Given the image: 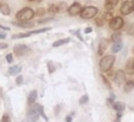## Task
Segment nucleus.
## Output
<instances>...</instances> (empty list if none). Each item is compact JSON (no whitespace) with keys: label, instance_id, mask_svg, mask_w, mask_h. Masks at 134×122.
I'll list each match as a JSON object with an SVG mask.
<instances>
[{"label":"nucleus","instance_id":"f257e3e1","mask_svg":"<svg viewBox=\"0 0 134 122\" xmlns=\"http://www.w3.org/2000/svg\"><path fill=\"white\" fill-rule=\"evenodd\" d=\"M114 62H115V56L112 54L103 56L99 60V70L102 72H108L112 68Z\"/></svg>","mask_w":134,"mask_h":122},{"label":"nucleus","instance_id":"f03ea898","mask_svg":"<svg viewBox=\"0 0 134 122\" xmlns=\"http://www.w3.org/2000/svg\"><path fill=\"white\" fill-rule=\"evenodd\" d=\"M35 16V11L34 9H31L30 7H24L22 9H20L17 15H16V18L18 21H30Z\"/></svg>","mask_w":134,"mask_h":122},{"label":"nucleus","instance_id":"7ed1b4c3","mask_svg":"<svg viewBox=\"0 0 134 122\" xmlns=\"http://www.w3.org/2000/svg\"><path fill=\"white\" fill-rule=\"evenodd\" d=\"M97 14V8L95 6H86L82 8L80 15L83 19H92L96 16Z\"/></svg>","mask_w":134,"mask_h":122},{"label":"nucleus","instance_id":"20e7f679","mask_svg":"<svg viewBox=\"0 0 134 122\" xmlns=\"http://www.w3.org/2000/svg\"><path fill=\"white\" fill-rule=\"evenodd\" d=\"M124 26V20L121 17H114L110 20V28L113 30H119Z\"/></svg>","mask_w":134,"mask_h":122},{"label":"nucleus","instance_id":"39448f33","mask_svg":"<svg viewBox=\"0 0 134 122\" xmlns=\"http://www.w3.org/2000/svg\"><path fill=\"white\" fill-rule=\"evenodd\" d=\"M29 47L26 46L25 44H17L15 47H14V53L18 56H22L24 54H26L28 51H29Z\"/></svg>","mask_w":134,"mask_h":122},{"label":"nucleus","instance_id":"423d86ee","mask_svg":"<svg viewBox=\"0 0 134 122\" xmlns=\"http://www.w3.org/2000/svg\"><path fill=\"white\" fill-rule=\"evenodd\" d=\"M134 10V5H133V2L132 1H125L121 6H120V11L124 14V15H129L131 14L132 11Z\"/></svg>","mask_w":134,"mask_h":122},{"label":"nucleus","instance_id":"0eeeda50","mask_svg":"<svg viewBox=\"0 0 134 122\" xmlns=\"http://www.w3.org/2000/svg\"><path fill=\"white\" fill-rule=\"evenodd\" d=\"M39 113L37 112V109L34 107V108H30L28 112H27V115H26V122H37L38 119H39Z\"/></svg>","mask_w":134,"mask_h":122},{"label":"nucleus","instance_id":"6e6552de","mask_svg":"<svg viewBox=\"0 0 134 122\" xmlns=\"http://www.w3.org/2000/svg\"><path fill=\"white\" fill-rule=\"evenodd\" d=\"M113 79H114V82H115L116 84H118V86L122 84V83L125 82V80H126L125 71H124V70H117V72L115 73Z\"/></svg>","mask_w":134,"mask_h":122},{"label":"nucleus","instance_id":"1a4fd4ad","mask_svg":"<svg viewBox=\"0 0 134 122\" xmlns=\"http://www.w3.org/2000/svg\"><path fill=\"white\" fill-rule=\"evenodd\" d=\"M67 10H68V13H69L70 16H76V15H79V14L81 13V10H82V6H81L80 3L74 2V3H72V4L68 7Z\"/></svg>","mask_w":134,"mask_h":122},{"label":"nucleus","instance_id":"9d476101","mask_svg":"<svg viewBox=\"0 0 134 122\" xmlns=\"http://www.w3.org/2000/svg\"><path fill=\"white\" fill-rule=\"evenodd\" d=\"M108 45H109V40L107 39H102L99 41V44H98V50H97V53L98 55H103L106 51V49L108 48Z\"/></svg>","mask_w":134,"mask_h":122},{"label":"nucleus","instance_id":"9b49d317","mask_svg":"<svg viewBox=\"0 0 134 122\" xmlns=\"http://www.w3.org/2000/svg\"><path fill=\"white\" fill-rule=\"evenodd\" d=\"M37 97H38V92H37L36 90H32V91L28 94V97H27V103H28L29 105L34 104V103L36 102V100H37Z\"/></svg>","mask_w":134,"mask_h":122},{"label":"nucleus","instance_id":"f8f14e48","mask_svg":"<svg viewBox=\"0 0 134 122\" xmlns=\"http://www.w3.org/2000/svg\"><path fill=\"white\" fill-rule=\"evenodd\" d=\"M133 63L134 60L132 58H130L127 64H126V67H125V72L128 73V74H133L134 73V67H133Z\"/></svg>","mask_w":134,"mask_h":122},{"label":"nucleus","instance_id":"ddd939ff","mask_svg":"<svg viewBox=\"0 0 134 122\" xmlns=\"http://www.w3.org/2000/svg\"><path fill=\"white\" fill-rule=\"evenodd\" d=\"M14 25H17L19 27H23V28H30L34 26V23L30 21H18V22H14Z\"/></svg>","mask_w":134,"mask_h":122},{"label":"nucleus","instance_id":"4468645a","mask_svg":"<svg viewBox=\"0 0 134 122\" xmlns=\"http://www.w3.org/2000/svg\"><path fill=\"white\" fill-rule=\"evenodd\" d=\"M117 3H118V0H106L105 1V7L107 10H111L116 6Z\"/></svg>","mask_w":134,"mask_h":122},{"label":"nucleus","instance_id":"2eb2a0df","mask_svg":"<svg viewBox=\"0 0 134 122\" xmlns=\"http://www.w3.org/2000/svg\"><path fill=\"white\" fill-rule=\"evenodd\" d=\"M134 89V80H128L124 84V91L126 93H130Z\"/></svg>","mask_w":134,"mask_h":122},{"label":"nucleus","instance_id":"dca6fc26","mask_svg":"<svg viewBox=\"0 0 134 122\" xmlns=\"http://www.w3.org/2000/svg\"><path fill=\"white\" fill-rule=\"evenodd\" d=\"M35 108L37 109V112L39 113V115L43 117V119H44L45 121H48V117H47V116L45 115V113H44V107H43V105H41V104H36V105H35Z\"/></svg>","mask_w":134,"mask_h":122},{"label":"nucleus","instance_id":"f3484780","mask_svg":"<svg viewBox=\"0 0 134 122\" xmlns=\"http://www.w3.org/2000/svg\"><path fill=\"white\" fill-rule=\"evenodd\" d=\"M20 72H21V67L19 65H14L8 68V73L10 75H16V74H19Z\"/></svg>","mask_w":134,"mask_h":122},{"label":"nucleus","instance_id":"a211bd4d","mask_svg":"<svg viewBox=\"0 0 134 122\" xmlns=\"http://www.w3.org/2000/svg\"><path fill=\"white\" fill-rule=\"evenodd\" d=\"M0 13L4 16H8L10 14V8L6 3H2L0 4Z\"/></svg>","mask_w":134,"mask_h":122},{"label":"nucleus","instance_id":"6ab92c4d","mask_svg":"<svg viewBox=\"0 0 134 122\" xmlns=\"http://www.w3.org/2000/svg\"><path fill=\"white\" fill-rule=\"evenodd\" d=\"M68 42H70V38L60 39V40L55 41V42L52 44V47H59V46H62V45H65V44H67Z\"/></svg>","mask_w":134,"mask_h":122},{"label":"nucleus","instance_id":"aec40b11","mask_svg":"<svg viewBox=\"0 0 134 122\" xmlns=\"http://www.w3.org/2000/svg\"><path fill=\"white\" fill-rule=\"evenodd\" d=\"M113 108L115 111H117L118 113H121L124 109H125V104L122 102H119V101H116L113 103Z\"/></svg>","mask_w":134,"mask_h":122},{"label":"nucleus","instance_id":"412c9836","mask_svg":"<svg viewBox=\"0 0 134 122\" xmlns=\"http://www.w3.org/2000/svg\"><path fill=\"white\" fill-rule=\"evenodd\" d=\"M50 29H51L50 27H44V28H40V29H35V30L29 31V34H38V33H43V32L48 31V30H50Z\"/></svg>","mask_w":134,"mask_h":122},{"label":"nucleus","instance_id":"4be33fe9","mask_svg":"<svg viewBox=\"0 0 134 122\" xmlns=\"http://www.w3.org/2000/svg\"><path fill=\"white\" fill-rule=\"evenodd\" d=\"M58 8H59V13H65V11H67V9H68L67 3L66 2H60L58 4Z\"/></svg>","mask_w":134,"mask_h":122},{"label":"nucleus","instance_id":"5701e85b","mask_svg":"<svg viewBox=\"0 0 134 122\" xmlns=\"http://www.w3.org/2000/svg\"><path fill=\"white\" fill-rule=\"evenodd\" d=\"M121 48H122L121 42H119V43H114V45L112 46V52H113V53H116V52L120 51Z\"/></svg>","mask_w":134,"mask_h":122},{"label":"nucleus","instance_id":"b1692460","mask_svg":"<svg viewBox=\"0 0 134 122\" xmlns=\"http://www.w3.org/2000/svg\"><path fill=\"white\" fill-rule=\"evenodd\" d=\"M111 39H112V41L114 43H119V42H121V34L119 32H114L112 34V38Z\"/></svg>","mask_w":134,"mask_h":122},{"label":"nucleus","instance_id":"393cba45","mask_svg":"<svg viewBox=\"0 0 134 122\" xmlns=\"http://www.w3.org/2000/svg\"><path fill=\"white\" fill-rule=\"evenodd\" d=\"M29 32H22V33H17V34H14L12 36V39H24V38H27L29 36Z\"/></svg>","mask_w":134,"mask_h":122},{"label":"nucleus","instance_id":"a878e982","mask_svg":"<svg viewBox=\"0 0 134 122\" xmlns=\"http://www.w3.org/2000/svg\"><path fill=\"white\" fill-rule=\"evenodd\" d=\"M48 13H51V14H57V13H59L58 4H51V5L48 7Z\"/></svg>","mask_w":134,"mask_h":122},{"label":"nucleus","instance_id":"bb28decb","mask_svg":"<svg viewBox=\"0 0 134 122\" xmlns=\"http://www.w3.org/2000/svg\"><path fill=\"white\" fill-rule=\"evenodd\" d=\"M88 100H89L88 95H84V96H82V97L80 98L79 103H80V104H85V103H87V102H88Z\"/></svg>","mask_w":134,"mask_h":122},{"label":"nucleus","instance_id":"cd10ccee","mask_svg":"<svg viewBox=\"0 0 134 122\" xmlns=\"http://www.w3.org/2000/svg\"><path fill=\"white\" fill-rule=\"evenodd\" d=\"M0 122H10V117L7 114H4L0 120Z\"/></svg>","mask_w":134,"mask_h":122},{"label":"nucleus","instance_id":"c85d7f7f","mask_svg":"<svg viewBox=\"0 0 134 122\" xmlns=\"http://www.w3.org/2000/svg\"><path fill=\"white\" fill-rule=\"evenodd\" d=\"M5 58H6V62H7L8 64H12L13 60H14V58H13V54H12V53H7L6 56H5Z\"/></svg>","mask_w":134,"mask_h":122},{"label":"nucleus","instance_id":"c756f323","mask_svg":"<svg viewBox=\"0 0 134 122\" xmlns=\"http://www.w3.org/2000/svg\"><path fill=\"white\" fill-rule=\"evenodd\" d=\"M16 83H17V84H22V83H23V76H22V75L17 76V78H16Z\"/></svg>","mask_w":134,"mask_h":122},{"label":"nucleus","instance_id":"7c9ffc66","mask_svg":"<svg viewBox=\"0 0 134 122\" xmlns=\"http://www.w3.org/2000/svg\"><path fill=\"white\" fill-rule=\"evenodd\" d=\"M113 17H112V13L111 11H107L105 17H104V20H111Z\"/></svg>","mask_w":134,"mask_h":122},{"label":"nucleus","instance_id":"2f4dec72","mask_svg":"<svg viewBox=\"0 0 134 122\" xmlns=\"http://www.w3.org/2000/svg\"><path fill=\"white\" fill-rule=\"evenodd\" d=\"M44 14H45V9L44 8H38L37 13H35V15H37V16H42Z\"/></svg>","mask_w":134,"mask_h":122},{"label":"nucleus","instance_id":"473e14b6","mask_svg":"<svg viewBox=\"0 0 134 122\" xmlns=\"http://www.w3.org/2000/svg\"><path fill=\"white\" fill-rule=\"evenodd\" d=\"M95 22H96V24L98 25V26H103L104 25V18H97L96 20H95Z\"/></svg>","mask_w":134,"mask_h":122},{"label":"nucleus","instance_id":"72a5a7b5","mask_svg":"<svg viewBox=\"0 0 134 122\" xmlns=\"http://www.w3.org/2000/svg\"><path fill=\"white\" fill-rule=\"evenodd\" d=\"M47 66H48V69H49V70H48L49 73H52V72L54 71V67H52V64H51L50 62H48V63H47Z\"/></svg>","mask_w":134,"mask_h":122},{"label":"nucleus","instance_id":"f704fd0d","mask_svg":"<svg viewBox=\"0 0 134 122\" xmlns=\"http://www.w3.org/2000/svg\"><path fill=\"white\" fill-rule=\"evenodd\" d=\"M8 47V45L6 44V43H0V50H2V49H6Z\"/></svg>","mask_w":134,"mask_h":122},{"label":"nucleus","instance_id":"c9c22d12","mask_svg":"<svg viewBox=\"0 0 134 122\" xmlns=\"http://www.w3.org/2000/svg\"><path fill=\"white\" fill-rule=\"evenodd\" d=\"M65 121H66V122H71V121H72V115H68V116H66Z\"/></svg>","mask_w":134,"mask_h":122},{"label":"nucleus","instance_id":"e433bc0d","mask_svg":"<svg viewBox=\"0 0 134 122\" xmlns=\"http://www.w3.org/2000/svg\"><path fill=\"white\" fill-rule=\"evenodd\" d=\"M52 20V18H47V19H44V20H41V21H39L38 23H45V22H49V21H51Z\"/></svg>","mask_w":134,"mask_h":122},{"label":"nucleus","instance_id":"4c0bfd02","mask_svg":"<svg viewBox=\"0 0 134 122\" xmlns=\"http://www.w3.org/2000/svg\"><path fill=\"white\" fill-rule=\"evenodd\" d=\"M5 38H6V33H5V32L0 31V40H4Z\"/></svg>","mask_w":134,"mask_h":122},{"label":"nucleus","instance_id":"58836bf2","mask_svg":"<svg viewBox=\"0 0 134 122\" xmlns=\"http://www.w3.org/2000/svg\"><path fill=\"white\" fill-rule=\"evenodd\" d=\"M91 31H92V28H91V27H87V28L84 30L85 33H89V32H91Z\"/></svg>","mask_w":134,"mask_h":122},{"label":"nucleus","instance_id":"ea45409f","mask_svg":"<svg viewBox=\"0 0 134 122\" xmlns=\"http://www.w3.org/2000/svg\"><path fill=\"white\" fill-rule=\"evenodd\" d=\"M0 29H2V30H6V31L9 30V28H8L7 26H3V25H0Z\"/></svg>","mask_w":134,"mask_h":122},{"label":"nucleus","instance_id":"a19ab883","mask_svg":"<svg viewBox=\"0 0 134 122\" xmlns=\"http://www.w3.org/2000/svg\"><path fill=\"white\" fill-rule=\"evenodd\" d=\"M102 78H103V79H104V81H105V82L107 83V87H108V88H110V83H109V82L107 81V79H106V77H105V76H102Z\"/></svg>","mask_w":134,"mask_h":122},{"label":"nucleus","instance_id":"79ce46f5","mask_svg":"<svg viewBox=\"0 0 134 122\" xmlns=\"http://www.w3.org/2000/svg\"><path fill=\"white\" fill-rule=\"evenodd\" d=\"M114 122H119V118H116V120Z\"/></svg>","mask_w":134,"mask_h":122},{"label":"nucleus","instance_id":"37998d69","mask_svg":"<svg viewBox=\"0 0 134 122\" xmlns=\"http://www.w3.org/2000/svg\"><path fill=\"white\" fill-rule=\"evenodd\" d=\"M132 51H133V53H134V47H133V49H132Z\"/></svg>","mask_w":134,"mask_h":122},{"label":"nucleus","instance_id":"c03bdc74","mask_svg":"<svg viewBox=\"0 0 134 122\" xmlns=\"http://www.w3.org/2000/svg\"><path fill=\"white\" fill-rule=\"evenodd\" d=\"M37 1H38V2H40V1H42V0H37Z\"/></svg>","mask_w":134,"mask_h":122},{"label":"nucleus","instance_id":"a18cd8bd","mask_svg":"<svg viewBox=\"0 0 134 122\" xmlns=\"http://www.w3.org/2000/svg\"><path fill=\"white\" fill-rule=\"evenodd\" d=\"M133 5H134V0H133Z\"/></svg>","mask_w":134,"mask_h":122},{"label":"nucleus","instance_id":"49530a36","mask_svg":"<svg viewBox=\"0 0 134 122\" xmlns=\"http://www.w3.org/2000/svg\"><path fill=\"white\" fill-rule=\"evenodd\" d=\"M28 1H34V0H28Z\"/></svg>","mask_w":134,"mask_h":122},{"label":"nucleus","instance_id":"de8ad7c7","mask_svg":"<svg viewBox=\"0 0 134 122\" xmlns=\"http://www.w3.org/2000/svg\"><path fill=\"white\" fill-rule=\"evenodd\" d=\"M133 67H134V63H133Z\"/></svg>","mask_w":134,"mask_h":122}]
</instances>
